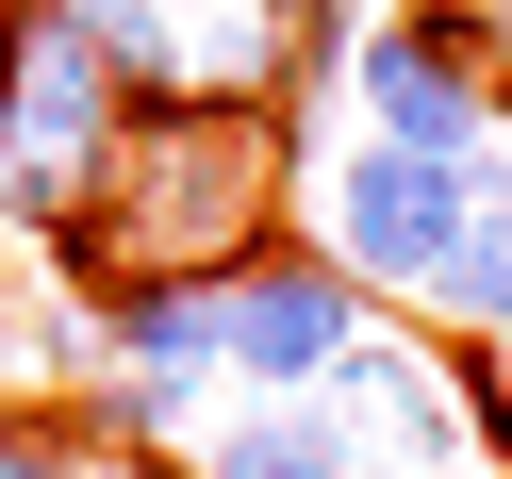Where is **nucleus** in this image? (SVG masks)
Segmentation results:
<instances>
[{"mask_svg": "<svg viewBox=\"0 0 512 479\" xmlns=\"http://www.w3.org/2000/svg\"><path fill=\"white\" fill-rule=\"evenodd\" d=\"M281 182H298V116L281 100H166L116 133L100 199L50 232V265L83 298L116 281H232L248 248H281Z\"/></svg>", "mask_w": 512, "mask_h": 479, "instance_id": "obj_1", "label": "nucleus"}, {"mask_svg": "<svg viewBox=\"0 0 512 479\" xmlns=\"http://www.w3.org/2000/svg\"><path fill=\"white\" fill-rule=\"evenodd\" d=\"M116 133H133V83L100 67V17L83 0H0V215L50 248L100 199Z\"/></svg>", "mask_w": 512, "mask_h": 479, "instance_id": "obj_2", "label": "nucleus"}, {"mask_svg": "<svg viewBox=\"0 0 512 479\" xmlns=\"http://www.w3.org/2000/svg\"><path fill=\"white\" fill-rule=\"evenodd\" d=\"M496 83H512V50L479 34V0H397V17L347 34L364 133L380 149H430V166H479V149H496Z\"/></svg>", "mask_w": 512, "mask_h": 479, "instance_id": "obj_3", "label": "nucleus"}, {"mask_svg": "<svg viewBox=\"0 0 512 479\" xmlns=\"http://www.w3.org/2000/svg\"><path fill=\"white\" fill-rule=\"evenodd\" d=\"M463 232H479V166H430V149H380V133H347L314 166V248L364 298H430Z\"/></svg>", "mask_w": 512, "mask_h": 479, "instance_id": "obj_4", "label": "nucleus"}, {"mask_svg": "<svg viewBox=\"0 0 512 479\" xmlns=\"http://www.w3.org/2000/svg\"><path fill=\"white\" fill-rule=\"evenodd\" d=\"M364 281L331 265V248H248L232 281H215V380H248V397H331V364L364 347Z\"/></svg>", "mask_w": 512, "mask_h": 479, "instance_id": "obj_5", "label": "nucleus"}, {"mask_svg": "<svg viewBox=\"0 0 512 479\" xmlns=\"http://www.w3.org/2000/svg\"><path fill=\"white\" fill-rule=\"evenodd\" d=\"M331 397H347V430H364V463H413V479L463 463V380H446V347L364 331V347L331 364Z\"/></svg>", "mask_w": 512, "mask_h": 479, "instance_id": "obj_6", "label": "nucleus"}, {"mask_svg": "<svg viewBox=\"0 0 512 479\" xmlns=\"http://www.w3.org/2000/svg\"><path fill=\"white\" fill-rule=\"evenodd\" d=\"M182 479H364V430H347V397H248L232 430L182 446Z\"/></svg>", "mask_w": 512, "mask_h": 479, "instance_id": "obj_7", "label": "nucleus"}, {"mask_svg": "<svg viewBox=\"0 0 512 479\" xmlns=\"http://www.w3.org/2000/svg\"><path fill=\"white\" fill-rule=\"evenodd\" d=\"M83 347L166 380V397H199L215 380V281H116V298H83Z\"/></svg>", "mask_w": 512, "mask_h": 479, "instance_id": "obj_8", "label": "nucleus"}, {"mask_svg": "<svg viewBox=\"0 0 512 479\" xmlns=\"http://www.w3.org/2000/svg\"><path fill=\"white\" fill-rule=\"evenodd\" d=\"M0 479H83V446H67V413H0Z\"/></svg>", "mask_w": 512, "mask_h": 479, "instance_id": "obj_9", "label": "nucleus"}, {"mask_svg": "<svg viewBox=\"0 0 512 479\" xmlns=\"http://www.w3.org/2000/svg\"><path fill=\"white\" fill-rule=\"evenodd\" d=\"M479 232H496V248H512V133H496V149H479Z\"/></svg>", "mask_w": 512, "mask_h": 479, "instance_id": "obj_10", "label": "nucleus"}, {"mask_svg": "<svg viewBox=\"0 0 512 479\" xmlns=\"http://www.w3.org/2000/svg\"><path fill=\"white\" fill-rule=\"evenodd\" d=\"M479 34H496V50H512V0H479Z\"/></svg>", "mask_w": 512, "mask_h": 479, "instance_id": "obj_11", "label": "nucleus"}, {"mask_svg": "<svg viewBox=\"0 0 512 479\" xmlns=\"http://www.w3.org/2000/svg\"><path fill=\"white\" fill-rule=\"evenodd\" d=\"M0 380H17V331H0Z\"/></svg>", "mask_w": 512, "mask_h": 479, "instance_id": "obj_12", "label": "nucleus"}]
</instances>
